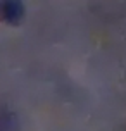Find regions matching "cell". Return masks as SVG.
Listing matches in <instances>:
<instances>
[{
    "mask_svg": "<svg viewBox=\"0 0 126 131\" xmlns=\"http://www.w3.org/2000/svg\"><path fill=\"white\" fill-rule=\"evenodd\" d=\"M2 131H19L16 114L4 111V114H2Z\"/></svg>",
    "mask_w": 126,
    "mask_h": 131,
    "instance_id": "7a4b0ae2",
    "label": "cell"
},
{
    "mask_svg": "<svg viewBox=\"0 0 126 131\" xmlns=\"http://www.w3.org/2000/svg\"><path fill=\"white\" fill-rule=\"evenodd\" d=\"M2 17L7 24L17 26L24 17L23 0H2Z\"/></svg>",
    "mask_w": 126,
    "mask_h": 131,
    "instance_id": "6da1fadb",
    "label": "cell"
}]
</instances>
